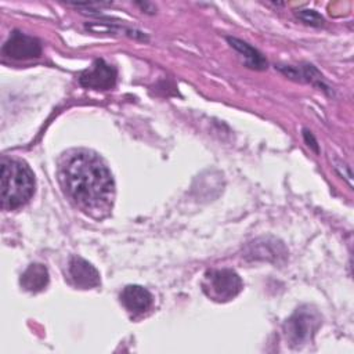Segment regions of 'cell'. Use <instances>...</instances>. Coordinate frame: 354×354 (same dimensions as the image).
I'll list each match as a JSON object with an SVG mask.
<instances>
[{
	"label": "cell",
	"instance_id": "1",
	"mask_svg": "<svg viewBox=\"0 0 354 354\" xmlns=\"http://www.w3.org/2000/svg\"><path fill=\"white\" fill-rule=\"evenodd\" d=\"M59 178L69 198L83 212L94 217L109 213L115 183L98 155L83 149L68 153L59 166Z\"/></svg>",
	"mask_w": 354,
	"mask_h": 354
},
{
	"label": "cell",
	"instance_id": "2",
	"mask_svg": "<svg viewBox=\"0 0 354 354\" xmlns=\"http://www.w3.org/2000/svg\"><path fill=\"white\" fill-rule=\"evenodd\" d=\"M35 192V176L21 160L3 159L1 162V206L14 210L25 205Z\"/></svg>",
	"mask_w": 354,
	"mask_h": 354
},
{
	"label": "cell",
	"instance_id": "3",
	"mask_svg": "<svg viewBox=\"0 0 354 354\" xmlns=\"http://www.w3.org/2000/svg\"><path fill=\"white\" fill-rule=\"evenodd\" d=\"M202 288L210 299L216 301H227L241 293L243 282L234 270H209L202 281Z\"/></svg>",
	"mask_w": 354,
	"mask_h": 354
},
{
	"label": "cell",
	"instance_id": "4",
	"mask_svg": "<svg viewBox=\"0 0 354 354\" xmlns=\"http://www.w3.org/2000/svg\"><path fill=\"white\" fill-rule=\"evenodd\" d=\"M321 318L317 311L310 308H300L290 318L286 319L283 328L285 335L290 346L299 347L311 340L313 335L318 329Z\"/></svg>",
	"mask_w": 354,
	"mask_h": 354
},
{
	"label": "cell",
	"instance_id": "5",
	"mask_svg": "<svg viewBox=\"0 0 354 354\" xmlns=\"http://www.w3.org/2000/svg\"><path fill=\"white\" fill-rule=\"evenodd\" d=\"M118 71L104 59H95L91 66L80 73L79 82L83 87L94 90H109L115 86Z\"/></svg>",
	"mask_w": 354,
	"mask_h": 354
},
{
	"label": "cell",
	"instance_id": "6",
	"mask_svg": "<svg viewBox=\"0 0 354 354\" xmlns=\"http://www.w3.org/2000/svg\"><path fill=\"white\" fill-rule=\"evenodd\" d=\"M1 53L12 59L37 58L41 55V44L36 37L14 30L3 44Z\"/></svg>",
	"mask_w": 354,
	"mask_h": 354
},
{
	"label": "cell",
	"instance_id": "7",
	"mask_svg": "<svg viewBox=\"0 0 354 354\" xmlns=\"http://www.w3.org/2000/svg\"><path fill=\"white\" fill-rule=\"evenodd\" d=\"M68 274L71 281L82 289H90L95 288L101 283L100 274L97 268L88 263L87 260L79 257V256H72L69 263H68Z\"/></svg>",
	"mask_w": 354,
	"mask_h": 354
},
{
	"label": "cell",
	"instance_id": "8",
	"mask_svg": "<svg viewBox=\"0 0 354 354\" xmlns=\"http://www.w3.org/2000/svg\"><path fill=\"white\" fill-rule=\"evenodd\" d=\"M288 252L282 242L271 238L257 239L246 246L245 256L252 260H267L279 261L286 257Z\"/></svg>",
	"mask_w": 354,
	"mask_h": 354
},
{
	"label": "cell",
	"instance_id": "9",
	"mask_svg": "<svg viewBox=\"0 0 354 354\" xmlns=\"http://www.w3.org/2000/svg\"><path fill=\"white\" fill-rule=\"evenodd\" d=\"M120 303L131 314H144L153 304V296L140 285H127L120 292Z\"/></svg>",
	"mask_w": 354,
	"mask_h": 354
},
{
	"label": "cell",
	"instance_id": "10",
	"mask_svg": "<svg viewBox=\"0 0 354 354\" xmlns=\"http://www.w3.org/2000/svg\"><path fill=\"white\" fill-rule=\"evenodd\" d=\"M48 271L46 266L40 263H33L21 275V286L28 292H41L48 285Z\"/></svg>",
	"mask_w": 354,
	"mask_h": 354
},
{
	"label": "cell",
	"instance_id": "11",
	"mask_svg": "<svg viewBox=\"0 0 354 354\" xmlns=\"http://www.w3.org/2000/svg\"><path fill=\"white\" fill-rule=\"evenodd\" d=\"M227 40L231 44V47H234L245 58V64L248 65V68L257 69V71L267 69L268 62H267L266 57L259 50H256L246 41L236 39V37H227Z\"/></svg>",
	"mask_w": 354,
	"mask_h": 354
},
{
	"label": "cell",
	"instance_id": "12",
	"mask_svg": "<svg viewBox=\"0 0 354 354\" xmlns=\"http://www.w3.org/2000/svg\"><path fill=\"white\" fill-rule=\"evenodd\" d=\"M297 17L307 25L311 26H322L324 25V18L319 12L315 10H299Z\"/></svg>",
	"mask_w": 354,
	"mask_h": 354
},
{
	"label": "cell",
	"instance_id": "13",
	"mask_svg": "<svg viewBox=\"0 0 354 354\" xmlns=\"http://www.w3.org/2000/svg\"><path fill=\"white\" fill-rule=\"evenodd\" d=\"M303 136H304L306 144H307L310 148H313L315 152H318V144H317V140L314 138V136L311 134V131L304 130V131H303Z\"/></svg>",
	"mask_w": 354,
	"mask_h": 354
}]
</instances>
